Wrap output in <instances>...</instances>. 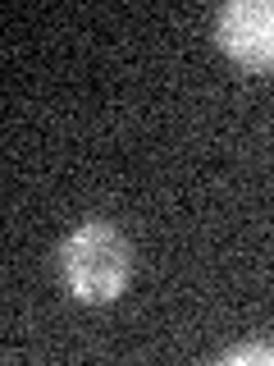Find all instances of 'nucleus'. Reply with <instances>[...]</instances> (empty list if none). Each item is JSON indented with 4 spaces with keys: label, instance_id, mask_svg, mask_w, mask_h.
I'll list each match as a JSON object with an SVG mask.
<instances>
[{
    "label": "nucleus",
    "instance_id": "nucleus-2",
    "mask_svg": "<svg viewBox=\"0 0 274 366\" xmlns=\"http://www.w3.org/2000/svg\"><path fill=\"white\" fill-rule=\"evenodd\" d=\"M215 41L233 64L274 74V0H228L215 14Z\"/></svg>",
    "mask_w": 274,
    "mask_h": 366
},
{
    "label": "nucleus",
    "instance_id": "nucleus-1",
    "mask_svg": "<svg viewBox=\"0 0 274 366\" xmlns=\"http://www.w3.org/2000/svg\"><path fill=\"white\" fill-rule=\"evenodd\" d=\"M60 280L78 302H114L133 280V243L110 220H83L68 229L60 252Z\"/></svg>",
    "mask_w": 274,
    "mask_h": 366
},
{
    "label": "nucleus",
    "instance_id": "nucleus-3",
    "mask_svg": "<svg viewBox=\"0 0 274 366\" xmlns=\"http://www.w3.org/2000/svg\"><path fill=\"white\" fill-rule=\"evenodd\" d=\"M224 362H228V366H251V362L274 366V343H243V348H228Z\"/></svg>",
    "mask_w": 274,
    "mask_h": 366
}]
</instances>
